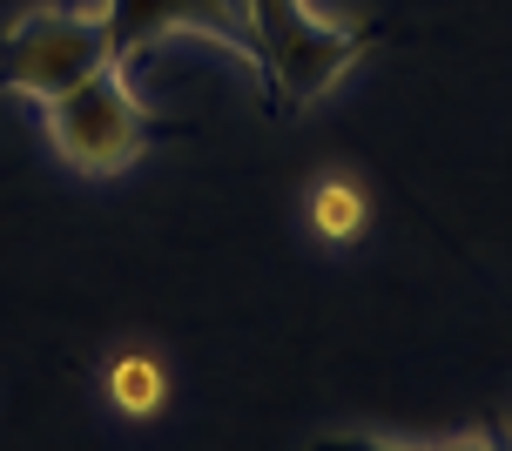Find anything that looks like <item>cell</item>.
I'll return each mask as SVG.
<instances>
[{
    "label": "cell",
    "instance_id": "obj_1",
    "mask_svg": "<svg viewBox=\"0 0 512 451\" xmlns=\"http://www.w3.org/2000/svg\"><path fill=\"white\" fill-rule=\"evenodd\" d=\"M236 54L256 68V88L277 115H304L351 75L371 48V27L337 21L317 0H230Z\"/></svg>",
    "mask_w": 512,
    "mask_h": 451
},
{
    "label": "cell",
    "instance_id": "obj_3",
    "mask_svg": "<svg viewBox=\"0 0 512 451\" xmlns=\"http://www.w3.org/2000/svg\"><path fill=\"white\" fill-rule=\"evenodd\" d=\"M34 115H41V135H48L54 162H61L68 176H81V182L128 176V169L169 135V122L142 101L128 61H108L102 75H88L81 88L41 101Z\"/></svg>",
    "mask_w": 512,
    "mask_h": 451
},
{
    "label": "cell",
    "instance_id": "obj_4",
    "mask_svg": "<svg viewBox=\"0 0 512 451\" xmlns=\"http://www.w3.org/2000/svg\"><path fill=\"white\" fill-rule=\"evenodd\" d=\"M169 357L155 344H108L102 351V404L122 418V425H155L169 411Z\"/></svg>",
    "mask_w": 512,
    "mask_h": 451
},
{
    "label": "cell",
    "instance_id": "obj_5",
    "mask_svg": "<svg viewBox=\"0 0 512 451\" xmlns=\"http://www.w3.org/2000/svg\"><path fill=\"white\" fill-rule=\"evenodd\" d=\"M304 229L324 250H351L364 229H371V189H364L351 169H324V176L304 189Z\"/></svg>",
    "mask_w": 512,
    "mask_h": 451
},
{
    "label": "cell",
    "instance_id": "obj_2",
    "mask_svg": "<svg viewBox=\"0 0 512 451\" xmlns=\"http://www.w3.org/2000/svg\"><path fill=\"white\" fill-rule=\"evenodd\" d=\"M108 61H122L115 0H34L0 21V95L7 101L41 108L81 88L88 75H102Z\"/></svg>",
    "mask_w": 512,
    "mask_h": 451
}]
</instances>
